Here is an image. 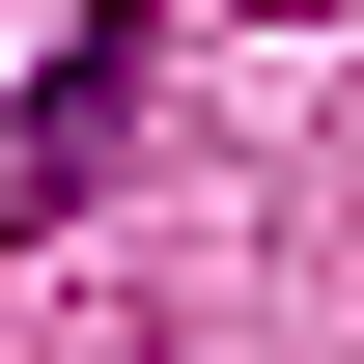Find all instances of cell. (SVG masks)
I'll use <instances>...</instances> for the list:
<instances>
[{"label":"cell","instance_id":"obj_1","mask_svg":"<svg viewBox=\"0 0 364 364\" xmlns=\"http://www.w3.org/2000/svg\"><path fill=\"white\" fill-rule=\"evenodd\" d=\"M140 85H168V56H140V28H85V56H56V85H28V196H85L112 140H140Z\"/></svg>","mask_w":364,"mask_h":364}]
</instances>
